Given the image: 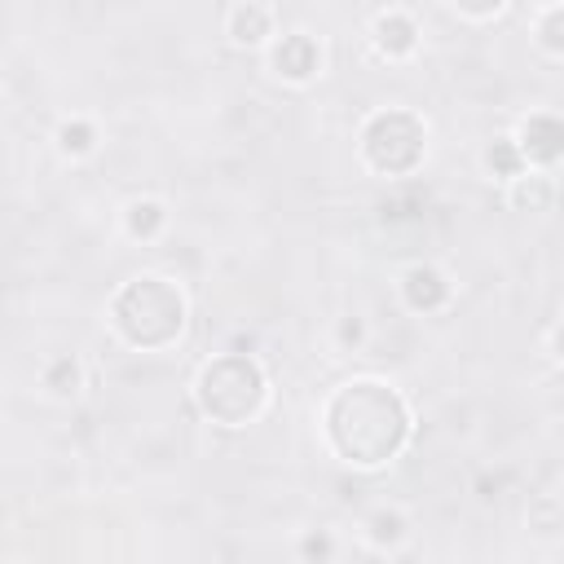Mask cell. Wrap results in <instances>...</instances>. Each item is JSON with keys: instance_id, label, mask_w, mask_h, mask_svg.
<instances>
[{"instance_id": "10", "label": "cell", "mask_w": 564, "mask_h": 564, "mask_svg": "<svg viewBox=\"0 0 564 564\" xmlns=\"http://www.w3.org/2000/svg\"><path fill=\"white\" fill-rule=\"evenodd\" d=\"M159 221H163V212H159V203H133V216H128V229H133V234H155V229H159Z\"/></svg>"}, {"instance_id": "14", "label": "cell", "mask_w": 564, "mask_h": 564, "mask_svg": "<svg viewBox=\"0 0 564 564\" xmlns=\"http://www.w3.org/2000/svg\"><path fill=\"white\" fill-rule=\"evenodd\" d=\"M89 137H93V133H89L84 124H76V128L67 124V128H63V146H67V150H89Z\"/></svg>"}, {"instance_id": "12", "label": "cell", "mask_w": 564, "mask_h": 564, "mask_svg": "<svg viewBox=\"0 0 564 564\" xmlns=\"http://www.w3.org/2000/svg\"><path fill=\"white\" fill-rule=\"evenodd\" d=\"M489 163H494L503 177H516V150H511L507 142H498V146L489 150Z\"/></svg>"}, {"instance_id": "15", "label": "cell", "mask_w": 564, "mask_h": 564, "mask_svg": "<svg viewBox=\"0 0 564 564\" xmlns=\"http://www.w3.org/2000/svg\"><path fill=\"white\" fill-rule=\"evenodd\" d=\"M555 32H560V10H551V14H546V27H542L546 49H560V36H555Z\"/></svg>"}, {"instance_id": "1", "label": "cell", "mask_w": 564, "mask_h": 564, "mask_svg": "<svg viewBox=\"0 0 564 564\" xmlns=\"http://www.w3.org/2000/svg\"><path fill=\"white\" fill-rule=\"evenodd\" d=\"M406 406L384 384H353L331 406V437L353 463H384L406 441Z\"/></svg>"}, {"instance_id": "7", "label": "cell", "mask_w": 564, "mask_h": 564, "mask_svg": "<svg viewBox=\"0 0 564 564\" xmlns=\"http://www.w3.org/2000/svg\"><path fill=\"white\" fill-rule=\"evenodd\" d=\"M406 301L415 309H437L445 301V282L437 269H410L406 273Z\"/></svg>"}, {"instance_id": "11", "label": "cell", "mask_w": 564, "mask_h": 564, "mask_svg": "<svg viewBox=\"0 0 564 564\" xmlns=\"http://www.w3.org/2000/svg\"><path fill=\"white\" fill-rule=\"evenodd\" d=\"M546 199H551V185L542 177H529V185L516 190V203H529V207H542Z\"/></svg>"}, {"instance_id": "2", "label": "cell", "mask_w": 564, "mask_h": 564, "mask_svg": "<svg viewBox=\"0 0 564 564\" xmlns=\"http://www.w3.org/2000/svg\"><path fill=\"white\" fill-rule=\"evenodd\" d=\"M115 323L133 345L159 349L181 331L185 305H181L177 287H168L163 278H137L115 296Z\"/></svg>"}, {"instance_id": "4", "label": "cell", "mask_w": 564, "mask_h": 564, "mask_svg": "<svg viewBox=\"0 0 564 564\" xmlns=\"http://www.w3.org/2000/svg\"><path fill=\"white\" fill-rule=\"evenodd\" d=\"M424 155V124L406 111H388V115H375L371 128H366V159L380 168V172H406L415 168Z\"/></svg>"}, {"instance_id": "13", "label": "cell", "mask_w": 564, "mask_h": 564, "mask_svg": "<svg viewBox=\"0 0 564 564\" xmlns=\"http://www.w3.org/2000/svg\"><path fill=\"white\" fill-rule=\"evenodd\" d=\"M454 5H459L463 14H472V19H489V14L503 10V0H454Z\"/></svg>"}, {"instance_id": "9", "label": "cell", "mask_w": 564, "mask_h": 564, "mask_svg": "<svg viewBox=\"0 0 564 564\" xmlns=\"http://www.w3.org/2000/svg\"><path fill=\"white\" fill-rule=\"evenodd\" d=\"M375 36H380V49L384 54H410L415 49V23L402 19V14H388L375 23Z\"/></svg>"}, {"instance_id": "6", "label": "cell", "mask_w": 564, "mask_h": 564, "mask_svg": "<svg viewBox=\"0 0 564 564\" xmlns=\"http://www.w3.org/2000/svg\"><path fill=\"white\" fill-rule=\"evenodd\" d=\"M524 155L538 163H551L560 155V124L551 115H538L524 124Z\"/></svg>"}, {"instance_id": "3", "label": "cell", "mask_w": 564, "mask_h": 564, "mask_svg": "<svg viewBox=\"0 0 564 564\" xmlns=\"http://www.w3.org/2000/svg\"><path fill=\"white\" fill-rule=\"evenodd\" d=\"M260 397H264V380H260L256 362H247V358H221L199 380V402L221 424L251 419L256 406H260Z\"/></svg>"}, {"instance_id": "5", "label": "cell", "mask_w": 564, "mask_h": 564, "mask_svg": "<svg viewBox=\"0 0 564 564\" xmlns=\"http://www.w3.org/2000/svg\"><path fill=\"white\" fill-rule=\"evenodd\" d=\"M273 67L287 80H309L318 71V45L309 36H287L273 54Z\"/></svg>"}, {"instance_id": "8", "label": "cell", "mask_w": 564, "mask_h": 564, "mask_svg": "<svg viewBox=\"0 0 564 564\" xmlns=\"http://www.w3.org/2000/svg\"><path fill=\"white\" fill-rule=\"evenodd\" d=\"M229 36H234L238 45H260V41L269 36V14L247 0V5H238L234 19H229Z\"/></svg>"}]
</instances>
